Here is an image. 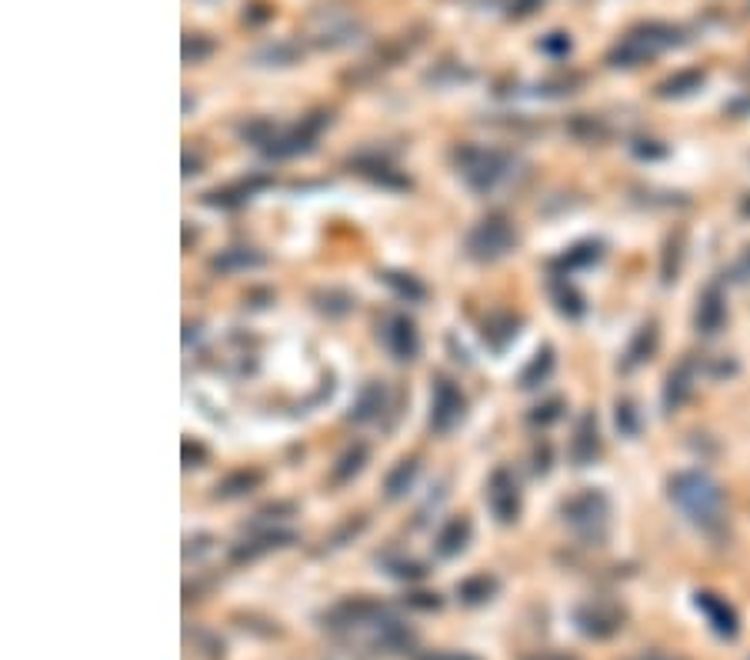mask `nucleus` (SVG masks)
<instances>
[{
    "mask_svg": "<svg viewBox=\"0 0 750 660\" xmlns=\"http://www.w3.org/2000/svg\"><path fill=\"white\" fill-rule=\"evenodd\" d=\"M454 167L474 194H494V190L514 174L517 157L504 147L460 144L454 147Z\"/></svg>",
    "mask_w": 750,
    "mask_h": 660,
    "instance_id": "obj_2",
    "label": "nucleus"
},
{
    "mask_svg": "<svg viewBox=\"0 0 750 660\" xmlns=\"http://www.w3.org/2000/svg\"><path fill=\"white\" fill-rule=\"evenodd\" d=\"M600 454V427H597V417L594 414H584L577 420L574 427V437H570V460H574L577 467H587L594 464Z\"/></svg>",
    "mask_w": 750,
    "mask_h": 660,
    "instance_id": "obj_13",
    "label": "nucleus"
},
{
    "mask_svg": "<svg viewBox=\"0 0 750 660\" xmlns=\"http://www.w3.org/2000/svg\"><path fill=\"white\" fill-rule=\"evenodd\" d=\"M330 124L327 114H310L307 120H300L297 127L290 130H274V137L264 144V154L267 157H297V154H307L310 147H314L317 134Z\"/></svg>",
    "mask_w": 750,
    "mask_h": 660,
    "instance_id": "obj_9",
    "label": "nucleus"
},
{
    "mask_svg": "<svg viewBox=\"0 0 750 660\" xmlns=\"http://www.w3.org/2000/svg\"><path fill=\"white\" fill-rule=\"evenodd\" d=\"M690 394H694V360H684V364H677L667 377V390H664L667 410H677Z\"/></svg>",
    "mask_w": 750,
    "mask_h": 660,
    "instance_id": "obj_23",
    "label": "nucleus"
},
{
    "mask_svg": "<svg viewBox=\"0 0 750 660\" xmlns=\"http://www.w3.org/2000/svg\"><path fill=\"white\" fill-rule=\"evenodd\" d=\"M377 564L384 567L390 577H397V580H420V577H427V567L417 564V560H410V557L384 554V557H377Z\"/></svg>",
    "mask_w": 750,
    "mask_h": 660,
    "instance_id": "obj_29",
    "label": "nucleus"
},
{
    "mask_svg": "<svg viewBox=\"0 0 750 660\" xmlns=\"http://www.w3.org/2000/svg\"><path fill=\"white\" fill-rule=\"evenodd\" d=\"M407 604L410 607H420V610H437L440 607V597L437 594H410Z\"/></svg>",
    "mask_w": 750,
    "mask_h": 660,
    "instance_id": "obj_37",
    "label": "nucleus"
},
{
    "mask_svg": "<svg viewBox=\"0 0 750 660\" xmlns=\"http://www.w3.org/2000/svg\"><path fill=\"white\" fill-rule=\"evenodd\" d=\"M670 500H674L677 510L690 524L700 527L710 537H717L727 527L724 490L704 470H680V474L670 477Z\"/></svg>",
    "mask_w": 750,
    "mask_h": 660,
    "instance_id": "obj_1",
    "label": "nucleus"
},
{
    "mask_svg": "<svg viewBox=\"0 0 750 660\" xmlns=\"http://www.w3.org/2000/svg\"><path fill=\"white\" fill-rule=\"evenodd\" d=\"M597 257H600V247H597V244H580V247L567 250V254L560 257V267H567V270H577V267H587V264H594Z\"/></svg>",
    "mask_w": 750,
    "mask_h": 660,
    "instance_id": "obj_31",
    "label": "nucleus"
},
{
    "mask_svg": "<svg viewBox=\"0 0 750 660\" xmlns=\"http://www.w3.org/2000/svg\"><path fill=\"white\" fill-rule=\"evenodd\" d=\"M470 534H474V527H470V517H464V514L450 517L447 524L437 530V537H434L437 557H444V560L460 557L467 550V544H470Z\"/></svg>",
    "mask_w": 750,
    "mask_h": 660,
    "instance_id": "obj_14",
    "label": "nucleus"
},
{
    "mask_svg": "<svg viewBox=\"0 0 750 660\" xmlns=\"http://www.w3.org/2000/svg\"><path fill=\"white\" fill-rule=\"evenodd\" d=\"M380 280L394 290L400 300H407V304H420V300H427V287L420 284L414 274H404V270H384Z\"/></svg>",
    "mask_w": 750,
    "mask_h": 660,
    "instance_id": "obj_26",
    "label": "nucleus"
},
{
    "mask_svg": "<svg viewBox=\"0 0 750 660\" xmlns=\"http://www.w3.org/2000/svg\"><path fill=\"white\" fill-rule=\"evenodd\" d=\"M560 410H564V400H560V397H554V400H544V404H537L534 410H530L527 420H530V424L547 427V424H554V420L560 417Z\"/></svg>",
    "mask_w": 750,
    "mask_h": 660,
    "instance_id": "obj_32",
    "label": "nucleus"
},
{
    "mask_svg": "<svg viewBox=\"0 0 750 660\" xmlns=\"http://www.w3.org/2000/svg\"><path fill=\"white\" fill-rule=\"evenodd\" d=\"M697 607L707 614V620L714 624L717 634H724V637L737 634V617H734V610L727 607V600H720L717 594H707L704 590V594H697Z\"/></svg>",
    "mask_w": 750,
    "mask_h": 660,
    "instance_id": "obj_22",
    "label": "nucleus"
},
{
    "mask_svg": "<svg viewBox=\"0 0 750 660\" xmlns=\"http://www.w3.org/2000/svg\"><path fill=\"white\" fill-rule=\"evenodd\" d=\"M520 660H570V657H557V654H534V657H520Z\"/></svg>",
    "mask_w": 750,
    "mask_h": 660,
    "instance_id": "obj_39",
    "label": "nucleus"
},
{
    "mask_svg": "<svg viewBox=\"0 0 750 660\" xmlns=\"http://www.w3.org/2000/svg\"><path fill=\"white\" fill-rule=\"evenodd\" d=\"M264 484V474L260 470H254V467H244V470H234V474H227L224 480L217 484V497L220 500H237V497H247V494H254V490Z\"/></svg>",
    "mask_w": 750,
    "mask_h": 660,
    "instance_id": "obj_24",
    "label": "nucleus"
},
{
    "mask_svg": "<svg viewBox=\"0 0 750 660\" xmlns=\"http://www.w3.org/2000/svg\"><path fill=\"white\" fill-rule=\"evenodd\" d=\"M350 167H354L360 177H367L370 184H377V187H384V190H407L410 187V180L400 174V170L390 164V160L377 157V154H360V157L350 160Z\"/></svg>",
    "mask_w": 750,
    "mask_h": 660,
    "instance_id": "obj_11",
    "label": "nucleus"
},
{
    "mask_svg": "<svg viewBox=\"0 0 750 660\" xmlns=\"http://www.w3.org/2000/svg\"><path fill=\"white\" fill-rule=\"evenodd\" d=\"M497 590H500V580L494 574H474L457 584V600L467 607H480V604H487V600H494Z\"/></svg>",
    "mask_w": 750,
    "mask_h": 660,
    "instance_id": "obj_20",
    "label": "nucleus"
},
{
    "mask_svg": "<svg viewBox=\"0 0 750 660\" xmlns=\"http://www.w3.org/2000/svg\"><path fill=\"white\" fill-rule=\"evenodd\" d=\"M727 324V304H724V294H720V287H707L704 297H700V307H697V330L700 334H717L720 327Z\"/></svg>",
    "mask_w": 750,
    "mask_h": 660,
    "instance_id": "obj_19",
    "label": "nucleus"
},
{
    "mask_svg": "<svg viewBox=\"0 0 750 660\" xmlns=\"http://www.w3.org/2000/svg\"><path fill=\"white\" fill-rule=\"evenodd\" d=\"M547 470H550V444L540 440L534 447V474H547Z\"/></svg>",
    "mask_w": 750,
    "mask_h": 660,
    "instance_id": "obj_35",
    "label": "nucleus"
},
{
    "mask_svg": "<svg viewBox=\"0 0 750 660\" xmlns=\"http://www.w3.org/2000/svg\"><path fill=\"white\" fill-rule=\"evenodd\" d=\"M650 660H664V657H650Z\"/></svg>",
    "mask_w": 750,
    "mask_h": 660,
    "instance_id": "obj_41",
    "label": "nucleus"
},
{
    "mask_svg": "<svg viewBox=\"0 0 750 660\" xmlns=\"http://www.w3.org/2000/svg\"><path fill=\"white\" fill-rule=\"evenodd\" d=\"M654 347H657V324H644V327L637 330V337L630 340L624 367H627V370L637 367L640 360H647L650 354H654Z\"/></svg>",
    "mask_w": 750,
    "mask_h": 660,
    "instance_id": "obj_28",
    "label": "nucleus"
},
{
    "mask_svg": "<svg viewBox=\"0 0 750 660\" xmlns=\"http://www.w3.org/2000/svg\"><path fill=\"white\" fill-rule=\"evenodd\" d=\"M560 514H564V520L570 527L577 530V534L584 537H594L604 530L607 524V514H610V500L600 494V490H580V494H574L570 500H564L560 504Z\"/></svg>",
    "mask_w": 750,
    "mask_h": 660,
    "instance_id": "obj_6",
    "label": "nucleus"
},
{
    "mask_svg": "<svg viewBox=\"0 0 750 660\" xmlns=\"http://www.w3.org/2000/svg\"><path fill=\"white\" fill-rule=\"evenodd\" d=\"M384 410H387V387L380 384V380H370V384L360 387L354 407H350V420H354V424H370V420H377Z\"/></svg>",
    "mask_w": 750,
    "mask_h": 660,
    "instance_id": "obj_17",
    "label": "nucleus"
},
{
    "mask_svg": "<svg viewBox=\"0 0 750 660\" xmlns=\"http://www.w3.org/2000/svg\"><path fill=\"white\" fill-rule=\"evenodd\" d=\"M297 544V534L287 527H267V530H257L254 537L240 540V544L230 550V557H234V564H244V560H257L270 554V550H280V547H290Z\"/></svg>",
    "mask_w": 750,
    "mask_h": 660,
    "instance_id": "obj_10",
    "label": "nucleus"
},
{
    "mask_svg": "<svg viewBox=\"0 0 750 660\" xmlns=\"http://www.w3.org/2000/svg\"><path fill=\"white\" fill-rule=\"evenodd\" d=\"M617 427H620V434H627V437H634L640 430V414L630 400H617Z\"/></svg>",
    "mask_w": 750,
    "mask_h": 660,
    "instance_id": "obj_33",
    "label": "nucleus"
},
{
    "mask_svg": "<svg viewBox=\"0 0 750 660\" xmlns=\"http://www.w3.org/2000/svg\"><path fill=\"white\" fill-rule=\"evenodd\" d=\"M554 300H557V310L567 317H580L584 314V300H580V294L570 284H560V280H554Z\"/></svg>",
    "mask_w": 750,
    "mask_h": 660,
    "instance_id": "obj_30",
    "label": "nucleus"
},
{
    "mask_svg": "<svg viewBox=\"0 0 750 660\" xmlns=\"http://www.w3.org/2000/svg\"><path fill=\"white\" fill-rule=\"evenodd\" d=\"M377 344L394 360H400V364H410L420 354L417 324L407 314H400V310H390V314L377 320Z\"/></svg>",
    "mask_w": 750,
    "mask_h": 660,
    "instance_id": "obj_5",
    "label": "nucleus"
},
{
    "mask_svg": "<svg viewBox=\"0 0 750 660\" xmlns=\"http://www.w3.org/2000/svg\"><path fill=\"white\" fill-rule=\"evenodd\" d=\"M574 624L584 637H610L620 627V614L604 604H584L574 610Z\"/></svg>",
    "mask_w": 750,
    "mask_h": 660,
    "instance_id": "obj_12",
    "label": "nucleus"
},
{
    "mask_svg": "<svg viewBox=\"0 0 750 660\" xmlns=\"http://www.w3.org/2000/svg\"><path fill=\"white\" fill-rule=\"evenodd\" d=\"M484 497H487V507H490V514H494L497 524H514V520L520 517V484H517L514 470H510L507 464H497L494 470H490Z\"/></svg>",
    "mask_w": 750,
    "mask_h": 660,
    "instance_id": "obj_7",
    "label": "nucleus"
},
{
    "mask_svg": "<svg viewBox=\"0 0 750 660\" xmlns=\"http://www.w3.org/2000/svg\"><path fill=\"white\" fill-rule=\"evenodd\" d=\"M417 470H420L417 457H404V460H397V464L390 467V470H387V477H384V497H387V500H400V497H407V494H410V487H414V480H417Z\"/></svg>",
    "mask_w": 750,
    "mask_h": 660,
    "instance_id": "obj_21",
    "label": "nucleus"
},
{
    "mask_svg": "<svg viewBox=\"0 0 750 660\" xmlns=\"http://www.w3.org/2000/svg\"><path fill=\"white\" fill-rule=\"evenodd\" d=\"M467 417V397L450 377L434 380V394H430V430L434 434H450Z\"/></svg>",
    "mask_w": 750,
    "mask_h": 660,
    "instance_id": "obj_8",
    "label": "nucleus"
},
{
    "mask_svg": "<svg viewBox=\"0 0 750 660\" xmlns=\"http://www.w3.org/2000/svg\"><path fill=\"white\" fill-rule=\"evenodd\" d=\"M554 374V350L550 347H544V350H537L534 354V360L520 370V377H517V384L524 387V390H534V387H540L544 380Z\"/></svg>",
    "mask_w": 750,
    "mask_h": 660,
    "instance_id": "obj_27",
    "label": "nucleus"
},
{
    "mask_svg": "<svg viewBox=\"0 0 750 660\" xmlns=\"http://www.w3.org/2000/svg\"><path fill=\"white\" fill-rule=\"evenodd\" d=\"M207 457V450L200 444H190V440H184V467H200V460Z\"/></svg>",
    "mask_w": 750,
    "mask_h": 660,
    "instance_id": "obj_36",
    "label": "nucleus"
},
{
    "mask_svg": "<svg viewBox=\"0 0 750 660\" xmlns=\"http://www.w3.org/2000/svg\"><path fill=\"white\" fill-rule=\"evenodd\" d=\"M414 660H480V657L467 654V650H424Z\"/></svg>",
    "mask_w": 750,
    "mask_h": 660,
    "instance_id": "obj_34",
    "label": "nucleus"
},
{
    "mask_svg": "<svg viewBox=\"0 0 750 660\" xmlns=\"http://www.w3.org/2000/svg\"><path fill=\"white\" fill-rule=\"evenodd\" d=\"M517 244V230L510 224L507 214H487L480 217L474 227L467 230L464 237V250L470 260H477V264H494V260L507 257L510 250Z\"/></svg>",
    "mask_w": 750,
    "mask_h": 660,
    "instance_id": "obj_3",
    "label": "nucleus"
},
{
    "mask_svg": "<svg viewBox=\"0 0 750 660\" xmlns=\"http://www.w3.org/2000/svg\"><path fill=\"white\" fill-rule=\"evenodd\" d=\"M737 274H740V280H750V247L744 250V257H740V264H737Z\"/></svg>",
    "mask_w": 750,
    "mask_h": 660,
    "instance_id": "obj_38",
    "label": "nucleus"
},
{
    "mask_svg": "<svg viewBox=\"0 0 750 660\" xmlns=\"http://www.w3.org/2000/svg\"><path fill=\"white\" fill-rule=\"evenodd\" d=\"M264 184H267V177H254L250 184H247V180H240V184H234V187L210 190V194L204 197V204H210V207H240L244 200L254 197V190H260Z\"/></svg>",
    "mask_w": 750,
    "mask_h": 660,
    "instance_id": "obj_25",
    "label": "nucleus"
},
{
    "mask_svg": "<svg viewBox=\"0 0 750 660\" xmlns=\"http://www.w3.org/2000/svg\"><path fill=\"white\" fill-rule=\"evenodd\" d=\"M264 264H267V257L260 254L257 247H227L210 260V270H214V274H247V270H257Z\"/></svg>",
    "mask_w": 750,
    "mask_h": 660,
    "instance_id": "obj_15",
    "label": "nucleus"
},
{
    "mask_svg": "<svg viewBox=\"0 0 750 660\" xmlns=\"http://www.w3.org/2000/svg\"><path fill=\"white\" fill-rule=\"evenodd\" d=\"M370 460V447L364 444V440H354V444H347L344 450H340V457L334 460V467H330V484L334 487H344L350 484L360 470H364V464Z\"/></svg>",
    "mask_w": 750,
    "mask_h": 660,
    "instance_id": "obj_16",
    "label": "nucleus"
},
{
    "mask_svg": "<svg viewBox=\"0 0 750 660\" xmlns=\"http://www.w3.org/2000/svg\"><path fill=\"white\" fill-rule=\"evenodd\" d=\"M390 610L377 600L367 597H347L334 604L324 614V627L337 630V634H354V630H374L380 620H384Z\"/></svg>",
    "mask_w": 750,
    "mask_h": 660,
    "instance_id": "obj_4",
    "label": "nucleus"
},
{
    "mask_svg": "<svg viewBox=\"0 0 750 660\" xmlns=\"http://www.w3.org/2000/svg\"><path fill=\"white\" fill-rule=\"evenodd\" d=\"M517 327H520V317L507 314V310H497V314H490L484 324H480V337H484V344L490 350H497V354H504L510 340L517 337Z\"/></svg>",
    "mask_w": 750,
    "mask_h": 660,
    "instance_id": "obj_18",
    "label": "nucleus"
},
{
    "mask_svg": "<svg viewBox=\"0 0 750 660\" xmlns=\"http://www.w3.org/2000/svg\"><path fill=\"white\" fill-rule=\"evenodd\" d=\"M744 214H750V200H747V204H744Z\"/></svg>",
    "mask_w": 750,
    "mask_h": 660,
    "instance_id": "obj_40",
    "label": "nucleus"
}]
</instances>
